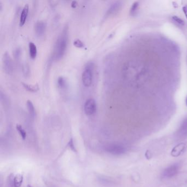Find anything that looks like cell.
<instances>
[{
  "label": "cell",
  "mask_w": 187,
  "mask_h": 187,
  "mask_svg": "<svg viewBox=\"0 0 187 187\" xmlns=\"http://www.w3.org/2000/svg\"><path fill=\"white\" fill-rule=\"evenodd\" d=\"M68 41L69 28L68 25H66L55 41L53 53L54 60L59 61L63 57L66 53Z\"/></svg>",
  "instance_id": "cell-1"
},
{
  "label": "cell",
  "mask_w": 187,
  "mask_h": 187,
  "mask_svg": "<svg viewBox=\"0 0 187 187\" xmlns=\"http://www.w3.org/2000/svg\"><path fill=\"white\" fill-rule=\"evenodd\" d=\"M94 66V64L89 62L84 67L81 76L82 82L84 87H90L92 84Z\"/></svg>",
  "instance_id": "cell-2"
},
{
  "label": "cell",
  "mask_w": 187,
  "mask_h": 187,
  "mask_svg": "<svg viewBox=\"0 0 187 187\" xmlns=\"http://www.w3.org/2000/svg\"><path fill=\"white\" fill-rule=\"evenodd\" d=\"M104 150L107 153L114 155H120L126 152V148L119 144H110L106 145Z\"/></svg>",
  "instance_id": "cell-3"
},
{
  "label": "cell",
  "mask_w": 187,
  "mask_h": 187,
  "mask_svg": "<svg viewBox=\"0 0 187 187\" xmlns=\"http://www.w3.org/2000/svg\"><path fill=\"white\" fill-rule=\"evenodd\" d=\"M179 169H180V164L179 163H174L163 170L161 174V177L165 179H169L172 178L178 174Z\"/></svg>",
  "instance_id": "cell-4"
},
{
  "label": "cell",
  "mask_w": 187,
  "mask_h": 187,
  "mask_svg": "<svg viewBox=\"0 0 187 187\" xmlns=\"http://www.w3.org/2000/svg\"><path fill=\"white\" fill-rule=\"evenodd\" d=\"M3 68L6 73L12 75L13 73V63L10 55L7 52H5L2 56Z\"/></svg>",
  "instance_id": "cell-5"
},
{
  "label": "cell",
  "mask_w": 187,
  "mask_h": 187,
  "mask_svg": "<svg viewBox=\"0 0 187 187\" xmlns=\"http://www.w3.org/2000/svg\"><path fill=\"white\" fill-rule=\"evenodd\" d=\"M84 113L87 116H91L94 115L96 112L97 106L95 100L93 98H89L86 100L84 104Z\"/></svg>",
  "instance_id": "cell-6"
},
{
  "label": "cell",
  "mask_w": 187,
  "mask_h": 187,
  "mask_svg": "<svg viewBox=\"0 0 187 187\" xmlns=\"http://www.w3.org/2000/svg\"><path fill=\"white\" fill-rule=\"evenodd\" d=\"M46 29H47V23L44 21H37L35 24V32L37 37H43L46 33Z\"/></svg>",
  "instance_id": "cell-7"
},
{
  "label": "cell",
  "mask_w": 187,
  "mask_h": 187,
  "mask_svg": "<svg viewBox=\"0 0 187 187\" xmlns=\"http://www.w3.org/2000/svg\"><path fill=\"white\" fill-rule=\"evenodd\" d=\"M177 140H185L187 138V117L183 121L176 133Z\"/></svg>",
  "instance_id": "cell-8"
},
{
  "label": "cell",
  "mask_w": 187,
  "mask_h": 187,
  "mask_svg": "<svg viewBox=\"0 0 187 187\" xmlns=\"http://www.w3.org/2000/svg\"><path fill=\"white\" fill-rule=\"evenodd\" d=\"M186 144L185 143H180L172 149L171 155L173 157H178L181 155L185 150Z\"/></svg>",
  "instance_id": "cell-9"
},
{
  "label": "cell",
  "mask_w": 187,
  "mask_h": 187,
  "mask_svg": "<svg viewBox=\"0 0 187 187\" xmlns=\"http://www.w3.org/2000/svg\"><path fill=\"white\" fill-rule=\"evenodd\" d=\"M121 2L120 1H116L114 2L108 8V11H107L106 14V17L112 16L116 14L121 8Z\"/></svg>",
  "instance_id": "cell-10"
},
{
  "label": "cell",
  "mask_w": 187,
  "mask_h": 187,
  "mask_svg": "<svg viewBox=\"0 0 187 187\" xmlns=\"http://www.w3.org/2000/svg\"><path fill=\"white\" fill-rule=\"evenodd\" d=\"M29 7L28 4H25L24 7L23 8L21 12V16H20V21H19V25L20 27H23L26 21L27 17L29 13Z\"/></svg>",
  "instance_id": "cell-11"
},
{
  "label": "cell",
  "mask_w": 187,
  "mask_h": 187,
  "mask_svg": "<svg viewBox=\"0 0 187 187\" xmlns=\"http://www.w3.org/2000/svg\"><path fill=\"white\" fill-rule=\"evenodd\" d=\"M29 55L32 59H35L37 54V47L34 42H29Z\"/></svg>",
  "instance_id": "cell-12"
},
{
  "label": "cell",
  "mask_w": 187,
  "mask_h": 187,
  "mask_svg": "<svg viewBox=\"0 0 187 187\" xmlns=\"http://www.w3.org/2000/svg\"><path fill=\"white\" fill-rule=\"evenodd\" d=\"M58 87L61 91H65L68 88V82L66 79L63 77H59L57 80Z\"/></svg>",
  "instance_id": "cell-13"
},
{
  "label": "cell",
  "mask_w": 187,
  "mask_h": 187,
  "mask_svg": "<svg viewBox=\"0 0 187 187\" xmlns=\"http://www.w3.org/2000/svg\"><path fill=\"white\" fill-rule=\"evenodd\" d=\"M21 84L24 88L30 92H36L39 90V87L37 84L32 85V84H27L24 82H22Z\"/></svg>",
  "instance_id": "cell-14"
},
{
  "label": "cell",
  "mask_w": 187,
  "mask_h": 187,
  "mask_svg": "<svg viewBox=\"0 0 187 187\" xmlns=\"http://www.w3.org/2000/svg\"><path fill=\"white\" fill-rule=\"evenodd\" d=\"M23 182V176L21 174H17L13 179V184L14 187H21Z\"/></svg>",
  "instance_id": "cell-15"
},
{
  "label": "cell",
  "mask_w": 187,
  "mask_h": 187,
  "mask_svg": "<svg viewBox=\"0 0 187 187\" xmlns=\"http://www.w3.org/2000/svg\"><path fill=\"white\" fill-rule=\"evenodd\" d=\"M27 107L29 114L32 118H34L36 114L35 109L33 103L30 100H28L27 102Z\"/></svg>",
  "instance_id": "cell-16"
},
{
  "label": "cell",
  "mask_w": 187,
  "mask_h": 187,
  "mask_svg": "<svg viewBox=\"0 0 187 187\" xmlns=\"http://www.w3.org/2000/svg\"><path fill=\"white\" fill-rule=\"evenodd\" d=\"M16 129H17V131L19 132L20 136H21V138L23 140H25V138L27 137V133L25 132V131L23 129V128L22 127L21 125H19V124H17L16 125Z\"/></svg>",
  "instance_id": "cell-17"
},
{
  "label": "cell",
  "mask_w": 187,
  "mask_h": 187,
  "mask_svg": "<svg viewBox=\"0 0 187 187\" xmlns=\"http://www.w3.org/2000/svg\"><path fill=\"white\" fill-rule=\"evenodd\" d=\"M139 6V3L138 2H135L133 3V4L132 5V7L130 9V14L132 16H134L135 14L136 13V12L138 10V8Z\"/></svg>",
  "instance_id": "cell-18"
},
{
  "label": "cell",
  "mask_w": 187,
  "mask_h": 187,
  "mask_svg": "<svg viewBox=\"0 0 187 187\" xmlns=\"http://www.w3.org/2000/svg\"><path fill=\"white\" fill-rule=\"evenodd\" d=\"M73 45L75 47L79 48H85V45H84V43L80 39H76V40H74V42H73Z\"/></svg>",
  "instance_id": "cell-19"
},
{
  "label": "cell",
  "mask_w": 187,
  "mask_h": 187,
  "mask_svg": "<svg viewBox=\"0 0 187 187\" xmlns=\"http://www.w3.org/2000/svg\"><path fill=\"white\" fill-rule=\"evenodd\" d=\"M172 19L174 21H176L177 23L181 25H185V21H183L182 19L179 18V17H176V16H174L172 17Z\"/></svg>",
  "instance_id": "cell-20"
},
{
  "label": "cell",
  "mask_w": 187,
  "mask_h": 187,
  "mask_svg": "<svg viewBox=\"0 0 187 187\" xmlns=\"http://www.w3.org/2000/svg\"><path fill=\"white\" fill-rule=\"evenodd\" d=\"M68 146L70 148V149L71 150H73L74 152H77V150H76V148L75 147V145H74V141L73 138H71L70 140H69V142L68 143Z\"/></svg>",
  "instance_id": "cell-21"
},
{
  "label": "cell",
  "mask_w": 187,
  "mask_h": 187,
  "mask_svg": "<svg viewBox=\"0 0 187 187\" xmlns=\"http://www.w3.org/2000/svg\"><path fill=\"white\" fill-rule=\"evenodd\" d=\"M21 50L19 49V48H17L16 49V50H15V53H14V54H15V57L16 58H20V55H21Z\"/></svg>",
  "instance_id": "cell-22"
},
{
  "label": "cell",
  "mask_w": 187,
  "mask_h": 187,
  "mask_svg": "<svg viewBox=\"0 0 187 187\" xmlns=\"http://www.w3.org/2000/svg\"><path fill=\"white\" fill-rule=\"evenodd\" d=\"M77 5H78V3H77V1H72V2H71V6L72 8H77Z\"/></svg>",
  "instance_id": "cell-23"
},
{
  "label": "cell",
  "mask_w": 187,
  "mask_h": 187,
  "mask_svg": "<svg viewBox=\"0 0 187 187\" xmlns=\"http://www.w3.org/2000/svg\"><path fill=\"white\" fill-rule=\"evenodd\" d=\"M183 8H184V9H185V12H187V6H186V7H184Z\"/></svg>",
  "instance_id": "cell-24"
},
{
  "label": "cell",
  "mask_w": 187,
  "mask_h": 187,
  "mask_svg": "<svg viewBox=\"0 0 187 187\" xmlns=\"http://www.w3.org/2000/svg\"><path fill=\"white\" fill-rule=\"evenodd\" d=\"M27 187H32V186H31V185H27Z\"/></svg>",
  "instance_id": "cell-25"
},
{
  "label": "cell",
  "mask_w": 187,
  "mask_h": 187,
  "mask_svg": "<svg viewBox=\"0 0 187 187\" xmlns=\"http://www.w3.org/2000/svg\"><path fill=\"white\" fill-rule=\"evenodd\" d=\"M186 105L187 106V99H186Z\"/></svg>",
  "instance_id": "cell-26"
}]
</instances>
